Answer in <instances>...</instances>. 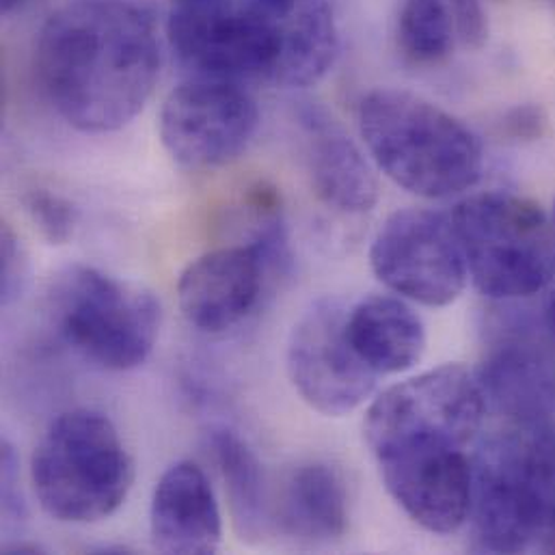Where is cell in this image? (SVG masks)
Here are the masks:
<instances>
[{
	"label": "cell",
	"instance_id": "cell-15",
	"mask_svg": "<svg viewBox=\"0 0 555 555\" xmlns=\"http://www.w3.org/2000/svg\"><path fill=\"white\" fill-rule=\"evenodd\" d=\"M150 534L163 554L206 555L221 547L219 502L206 472L193 461H180L160 476L152 495Z\"/></svg>",
	"mask_w": 555,
	"mask_h": 555
},
{
	"label": "cell",
	"instance_id": "cell-10",
	"mask_svg": "<svg viewBox=\"0 0 555 555\" xmlns=\"http://www.w3.org/2000/svg\"><path fill=\"white\" fill-rule=\"evenodd\" d=\"M260 126L256 100L241 82L193 78L176 87L160 108V141L189 171H212L234 163Z\"/></svg>",
	"mask_w": 555,
	"mask_h": 555
},
{
	"label": "cell",
	"instance_id": "cell-13",
	"mask_svg": "<svg viewBox=\"0 0 555 555\" xmlns=\"http://www.w3.org/2000/svg\"><path fill=\"white\" fill-rule=\"evenodd\" d=\"M298 126L315 197L341 215L370 212L378 202V180L361 147L318 104L298 108Z\"/></svg>",
	"mask_w": 555,
	"mask_h": 555
},
{
	"label": "cell",
	"instance_id": "cell-2",
	"mask_svg": "<svg viewBox=\"0 0 555 555\" xmlns=\"http://www.w3.org/2000/svg\"><path fill=\"white\" fill-rule=\"evenodd\" d=\"M359 130L374 165L417 197L461 195L482 178L480 139L461 119L411 91L365 93Z\"/></svg>",
	"mask_w": 555,
	"mask_h": 555
},
{
	"label": "cell",
	"instance_id": "cell-5",
	"mask_svg": "<svg viewBox=\"0 0 555 555\" xmlns=\"http://www.w3.org/2000/svg\"><path fill=\"white\" fill-rule=\"evenodd\" d=\"M487 411L478 372L446 363L385 389L365 413V441L376 465L463 454Z\"/></svg>",
	"mask_w": 555,
	"mask_h": 555
},
{
	"label": "cell",
	"instance_id": "cell-25",
	"mask_svg": "<svg viewBox=\"0 0 555 555\" xmlns=\"http://www.w3.org/2000/svg\"><path fill=\"white\" fill-rule=\"evenodd\" d=\"M543 320H545L547 331H550V333L555 337V292H552V296H550V298H547V302H545Z\"/></svg>",
	"mask_w": 555,
	"mask_h": 555
},
{
	"label": "cell",
	"instance_id": "cell-8",
	"mask_svg": "<svg viewBox=\"0 0 555 555\" xmlns=\"http://www.w3.org/2000/svg\"><path fill=\"white\" fill-rule=\"evenodd\" d=\"M171 50L195 78L271 80L278 61L275 17L254 0H182L169 13Z\"/></svg>",
	"mask_w": 555,
	"mask_h": 555
},
{
	"label": "cell",
	"instance_id": "cell-17",
	"mask_svg": "<svg viewBox=\"0 0 555 555\" xmlns=\"http://www.w3.org/2000/svg\"><path fill=\"white\" fill-rule=\"evenodd\" d=\"M346 331L361 361L376 374H400L420 363L426 326L402 296L374 294L348 307Z\"/></svg>",
	"mask_w": 555,
	"mask_h": 555
},
{
	"label": "cell",
	"instance_id": "cell-12",
	"mask_svg": "<svg viewBox=\"0 0 555 555\" xmlns=\"http://www.w3.org/2000/svg\"><path fill=\"white\" fill-rule=\"evenodd\" d=\"M269 279L262 256L245 243L208 251L180 275L182 315L202 333H225L258 307Z\"/></svg>",
	"mask_w": 555,
	"mask_h": 555
},
{
	"label": "cell",
	"instance_id": "cell-18",
	"mask_svg": "<svg viewBox=\"0 0 555 555\" xmlns=\"http://www.w3.org/2000/svg\"><path fill=\"white\" fill-rule=\"evenodd\" d=\"M271 15L279 39L271 82L287 89L320 82L339 54V28L328 0H296L289 9Z\"/></svg>",
	"mask_w": 555,
	"mask_h": 555
},
{
	"label": "cell",
	"instance_id": "cell-1",
	"mask_svg": "<svg viewBox=\"0 0 555 555\" xmlns=\"http://www.w3.org/2000/svg\"><path fill=\"white\" fill-rule=\"evenodd\" d=\"M39 85L59 117L87 134L126 128L147 104L160 76L152 17L124 0H78L39 30Z\"/></svg>",
	"mask_w": 555,
	"mask_h": 555
},
{
	"label": "cell",
	"instance_id": "cell-3",
	"mask_svg": "<svg viewBox=\"0 0 555 555\" xmlns=\"http://www.w3.org/2000/svg\"><path fill=\"white\" fill-rule=\"evenodd\" d=\"M469 519L478 550L555 552V430L524 428L482 443L472 456Z\"/></svg>",
	"mask_w": 555,
	"mask_h": 555
},
{
	"label": "cell",
	"instance_id": "cell-20",
	"mask_svg": "<svg viewBox=\"0 0 555 555\" xmlns=\"http://www.w3.org/2000/svg\"><path fill=\"white\" fill-rule=\"evenodd\" d=\"M456 24L443 0H404L398 13V48L417 65H437L450 56Z\"/></svg>",
	"mask_w": 555,
	"mask_h": 555
},
{
	"label": "cell",
	"instance_id": "cell-7",
	"mask_svg": "<svg viewBox=\"0 0 555 555\" xmlns=\"http://www.w3.org/2000/svg\"><path fill=\"white\" fill-rule=\"evenodd\" d=\"M452 223L469 279L491 300H519L555 283V225L532 199L482 193L463 199Z\"/></svg>",
	"mask_w": 555,
	"mask_h": 555
},
{
	"label": "cell",
	"instance_id": "cell-26",
	"mask_svg": "<svg viewBox=\"0 0 555 555\" xmlns=\"http://www.w3.org/2000/svg\"><path fill=\"white\" fill-rule=\"evenodd\" d=\"M30 0H2V11L4 13H13L15 9H22L24 4H28Z\"/></svg>",
	"mask_w": 555,
	"mask_h": 555
},
{
	"label": "cell",
	"instance_id": "cell-27",
	"mask_svg": "<svg viewBox=\"0 0 555 555\" xmlns=\"http://www.w3.org/2000/svg\"><path fill=\"white\" fill-rule=\"evenodd\" d=\"M554 225H555V210H554Z\"/></svg>",
	"mask_w": 555,
	"mask_h": 555
},
{
	"label": "cell",
	"instance_id": "cell-9",
	"mask_svg": "<svg viewBox=\"0 0 555 555\" xmlns=\"http://www.w3.org/2000/svg\"><path fill=\"white\" fill-rule=\"evenodd\" d=\"M370 267L393 294L426 307H448L469 271L450 215L409 208L393 212L370 247Z\"/></svg>",
	"mask_w": 555,
	"mask_h": 555
},
{
	"label": "cell",
	"instance_id": "cell-23",
	"mask_svg": "<svg viewBox=\"0 0 555 555\" xmlns=\"http://www.w3.org/2000/svg\"><path fill=\"white\" fill-rule=\"evenodd\" d=\"M2 515L7 521H22L26 506L20 489V469L13 448L2 443Z\"/></svg>",
	"mask_w": 555,
	"mask_h": 555
},
{
	"label": "cell",
	"instance_id": "cell-28",
	"mask_svg": "<svg viewBox=\"0 0 555 555\" xmlns=\"http://www.w3.org/2000/svg\"><path fill=\"white\" fill-rule=\"evenodd\" d=\"M176 2H182V0H176Z\"/></svg>",
	"mask_w": 555,
	"mask_h": 555
},
{
	"label": "cell",
	"instance_id": "cell-24",
	"mask_svg": "<svg viewBox=\"0 0 555 555\" xmlns=\"http://www.w3.org/2000/svg\"><path fill=\"white\" fill-rule=\"evenodd\" d=\"M508 126L513 130L515 137H526V139H532V137H541L543 132V126H545V119L541 117V111L528 106V108H517L511 119H508Z\"/></svg>",
	"mask_w": 555,
	"mask_h": 555
},
{
	"label": "cell",
	"instance_id": "cell-14",
	"mask_svg": "<svg viewBox=\"0 0 555 555\" xmlns=\"http://www.w3.org/2000/svg\"><path fill=\"white\" fill-rule=\"evenodd\" d=\"M378 472L391 500L420 528L452 534L467 524L474 487L469 452L387 463L378 465Z\"/></svg>",
	"mask_w": 555,
	"mask_h": 555
},
{
	"label": "cell",
	"instance_id": "cell-19",
	"mask_svg": "<svg viewBox=\"0 0 555 555\" xmlns=\"http://www.w3.org/2000/svg\"><path fill=\"white\" fill-rule=\"evenodd\" d=\"M210 448L225 485L236 534L247 543L264 541L275 526V504L260 459L249 443L228 426L210 430Z\"/></svg>",
	"mask_w": 555,
	"mask_h": 555
},
{
	"label": "cell",
	"instance_id": "cell-11",
	"mask_svg": "<svg viewBox=\"0 0 555 555\" xmlns=\"http://www.w3.org/2000/svg\"><path fill=\"white\" fill-rule=\"evenodd\" d=\"M348 307L318 298L292 326L285 365L298 396L326 417L357 411L376 389V374L361 361L346 331Z\"/></svg>",
	"mask_w": 555,
	"mask_h": 555
},
{
	"label": "cell",
	"instance_id": "cell-4",
	"mask_svg": "<svg viewBox=\"0 0 555 555\" xmlns=\"http://www.w3.org/2000/svg\"><path fill=\"white\" fill-rule=\"evenodd\" d=\"M39 506L61 524H95L121 508L134 463L115 424L98 411L74 409L50 422L30 459Z\"/></svg>",
	"mask_w": 555,
	"mask_h": 555
},
{
	"label": "cell",
	"instance_id": "cell-22",
	"mask_svg": "<svg viewBox=\"0 0 555 555\" xmlns=\"http://www.w3.org/2000/svg\"><path fill=\"white\" fill-rule=\"evenodd\" d=\"M24 279H26V258H24V249L17 243L15 234L4 225L2 228V302L11 305L22 287H24Z\"/></svg>",
	"mask_w": 555,
	"mask_h": 555
},
{
	"label": "cell",
	"instance_id": "cell-6",
	"mask_svg": "<svg viewBox=\"0 0 555 555\" xmlns=\"http://www.w3.org/2000/svg\"><path fill=\"white\" fill-rule=\"evenodd\" d=\"M46 311L54 335L67 348L108 372L143 365L163 320L154 292L82 264L56 275Z\"/></svg>",
	"mask_w": 555,
	"mask_h": 555
},
{
	"label": "cell",
	"instance_id": "cell-16",
	"mask_svg": "<svg viewBox=\"0 0 555 555\" xmlns=\"http://www.w3.org/2000/svg\"><path fill=\"white\" fill-rule=\"evenodd\" d=\"M348 489L341 474L322 461L294 467L275 504V526L300 545H331L348 530Z\"/></svg>",
	"mask_w": 555,
	"mask_h": 555
},
{
	"label": "cell",
	"instance_id": "cell-21",
	"mask_svg": "<svg viewBox=\"0 0 555 555\" xmlns=\"http://www.w3.org/2000/svg\"><path fill=\"white\" fill-rule=\"evenodd\" d=\"M22 206L48 245L59 247L74 238L78 225V208L67 197L43 186H33L22 193Z\"/></svg>",
	"mask_w": 555,
	"mask_h": 555
}]
</instances>
